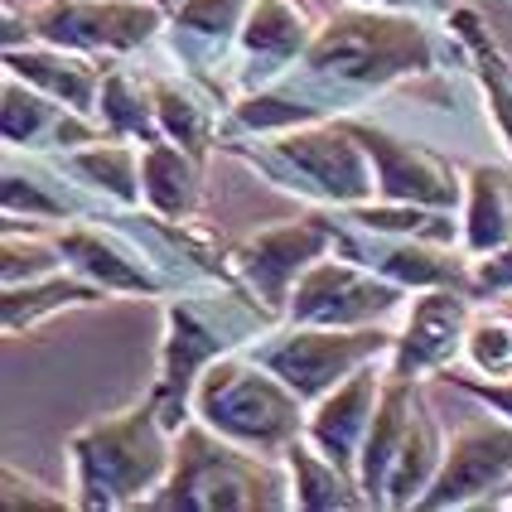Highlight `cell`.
<instances>
[{
    "label": "cell",
    "instance_id": "6da1fadb",
    "mask_svg": "<svg viewBox=\"0 0 512 512\" xmlns=\"http://www.w3.org/2000/svg\"><path fill=\"white\" fill-rule=\"evenodd\" d=\"M160 512H281L295 508L290 469L281 455L247 450L228 435L208 430L189 416L174 430V469L170 479L145 498Z\"/></svg>",
    "mask_w": 512,
    "mask_h": 512
},
{
    "label": "cell",
    "instance_id": "7a4b0ae2",
    "mask_svg": "<svg viewBox=\"0 0 512 512\" xmlns=\"http://www.w3.org/2000/svg\"><path fill=\"white\" fill-rule=\"evenodd\" d=\"M73 459V508L112 512L145 508V498L170 479L174 469V426L155 401L92 421L68 440Z\"/></svg>",
    "mask_w": 512,
    "mask_h": 512
},
{
    "label": "cell",
    "instance_id": "3957f363",
    "mask_svg": "<svg viewBox=\"0 0 512 512\" xmlns=\"http://www.w3.org/2000/svg\"><path fill=\"white\" fill-rule=\"evenodd\" d=\"M445 435L435 426L421 377L387 368V387L377 401L372 430L358 459V484L372 508H416L430 479L440 474Z\"/></svg>",
    "mask_w": 512,
    "mask_h": 512
},
{
    "label": "cell",
    "instance_id": "277c9868",
    "mask_svg": "<svg viewBox=\"0 0 512 512\" xmlns=\"http://www.w3.org/2000/svg\"><path fill=\"white\" fill-rule=\"evenodd\" d=\"M194 416L208 430L228 435L247 450L261 455H281L285 445L305 430L310 406L285 387L266 363H256L247 348L223 353L218 363H208L194 387Z\"/></svg>",
    "mask_w": 512,
    "mask_h": 512
},
{
    "label": "cell",
    "instance_id": "5b68a950",
    "mask_svg": "<svg viewBox=\"0 0 512 512\" xmlns=\"http://www.w3.org/2000/svg\"><path fill=\"white\" fill-rule=\"evenodd\" d=\"M232 150L242 160H252L261 174H271L281 189H295V194L329 203V208H358L377 194L372 155L353 136L348 116L276 131V141H266V150H247V145H232Z\"/></svg>",
    "mask_w": 512,
    "mask_h": 512
},
{
    "label": "cell",
    "instance_id": "8992f818",
    "mask_svg": "<svg viewBox=\"0 0 512 512\" xmlns=\"http://www.w3.org/2000/svg\"><path fill=\"white\" fill-rule=\"evenodd\" d=\"M392 339L382 324H363V329H334V324H276L271 334L247 348L256 363L281 377L295 397L314 406L324 392H334L343 377L372 363V358H387L392 353Z\"/></svg>",
    "mask_w": 512,
    "mask_h": 512
},
{
    "label": "cell",
    "instance_id": "52a82bcc",
    "mask_svg": "<svg viewBox=\"0 0 512 512\" xmlns=\"http://www.w3.org/2000/svg\"><path fill=\"white\" fill-rule=\"evenodd\" d=\"M406 295H411L406 285H397L382 271H372L368 261L329 252L295 281L290 305H285V324L363 329V324H382L397 310H406Z\"/></svg>",
    "mask_w": 512,
    "mask_h": 512
},
{
    "label": "cell",
    "instance_id": "ba28073f",
    "mask_svg": "<svg viewBox=\"0 0 512 512\" xmlns=\"http://www.w3.org/2000/svg\"><path fill=\"white\" fill-rule=\"evenodd\" d=\"M329 252H339V218L314 208V213L285 223V228L256 232L252 242H242L228 256V276H237L276 319H285L295 281Z\"/></svg>",
    "mask_w": 512,
    "mask_h": 512
},
{
    "label": "cell",
    "instance_id": "9c48e42d",
    "mask_svg": "<svg viewBox=\"0 0 512 512\" xmlns=\"http://www.w3.org/2000/svg\"><path fill=\"white\" fill-rule=\"evenodd\" d=\"M165 25L155 0H49L29 15V39L78 54H131Z\"/></svg>",
    "mask_w": 512,
    "mask_h": 512
},
{
    "label": "cell",
    "instance_id": "30bf717a",
    "mask_svg": "<svg viewBox=\"0 0 512 512\" xmlns=\"http://www.w3.org/2000/svg\"><path fill=\"white\" fill-rule=\"evenodd\" d=\"M493 488H512V416H479L459 426L416 508H474L493 498Z\"/></svg>",
    "mask_w": 512,
    "mask_h": 512
},
{
    "label": "cell",
    "instance_id": "8fae6325",
    "mask_svg": "<svg viewBox=\"0 0 512 512\" xmlns=\"http://www.w3.org/2000/svg\"><path fill=\"white\" fill-rule=\"evenodd\" d=\"M469 319H474V290H459V285L416 290L397 339H392L387 368L406 372V377H440V372H450L464 358Z\"/></svg>",
    "mask_w": 512,
    "mask_h": 512
},
{
    "label": "cell",
    "instance_id": "7c38bea8",
    "mask_svg": "<svg viewBox=\"0 0 512 512\" xmlns=\"http://www.w3.org/2000/svg\"><path fill=\"white\" fill-rule=\"evenodd\" d=\"M353 136L368 145L372 155V170H377V199H392V203H426V208H464V179L459 170L435 155L430 145L416 141H401L392 131L372 126V121H358L348 116Z\"/></svg>",
    "mask_w": 512,
    "mask_h": 512
},
{
    "label": "cell",
    "instance_id": "4fadbf2b",
    "mask_svg": "<svg viewBox=\"0 0 512 512\" xmlns=\"http://www.w3.org/2000/svg\"><path fill=\"white\" fill-rule=\"evenodd\" d=\"M382 387H387V358H372L353 377H343L334 392H324L314 401L310 421H305V435L353 479H358V459H363V440L372 430Z\"/></svg>",
    "mask_w": 512,
    "mask_h": 512
},
{
    "label": "cell",
    "instance_id": "5bb4252c",
    "mask_svg": "<svg viewBox=\"0 0 512 512\" xmlns=\"http://www.w3.org/2000/svg\"><path fill=\"white\" fill-rule=\"evenodd\" d=\"M0 131H5V145L10 150H49V155H68V150H78V145H92L107 136V126L102 121H92V116L73 112V107H63L54 102L49 92H39L34 83L25 78H15V73H5V107H0Z\"/></svg>",
    "mask_w": 512,
    "mask_h": 512
},
{
    "label": "cell",
    "instance_id": "9a60e30c",
    "mask_svg": "<svg viewBox=\"0 0 512 512\" xmlns=\"http://www.w3.org/2000/svg\"><path fill=\"white\" fill-rule=\"evenodd\" d=\"M58 247H63L68 271L102 285L107 295H160L165 290V276L155 271V256H145L121 232L83 228V218H73V228L58 232Z\"/></svg>",
    "mask_w": 512,
    "mask_h": 512
},
{
    "label": "cell",
    "instance_id": "2e32d148",
    "mask_svg": "<svg viewBox=\"0 0 512 512\" xmlns=\"http://www.w3.org/2000/svg\"><path fill=\"white\" fill-rule=\"evenodd\" d=\"M314 34H319V20H314V10L305 0H256L242 34H237L242 54L252 63L247 83L266 87L276 78H285V68L305 58Z\"/></svg>",
    "mask_w": 512,
    "mask_h": 512
},
{
    "label": "cell",
    "instance_id": "e0dca14e",
    "mask_svg": "<svg viewBox=\"0 0 512 512\" xmlns=\"http://www.w3.org/2000/svg\"><path fill=\"white\" fill-rule=\"evenodd\" d=\"M5 73L25 78L83 116H97V107H102V68L92 63V54H78V49H58V44L20 49L15 44V49H5Z\"/></svg>",
    "mask_w": 512,
    "mask_h": 512
},
{
    "label": "cell",
    "instance_id": "ac0fdd59",
    "mask_svg": "<svg viewBox=\"0 0 512 512\" xmlns=\"http://www.w3.org/2000/svg\"><path fill=\"white\" fill-rule=\"evenodd\" d=\"M281 459H285V469H290V498H295V508H305V512H358V508H372L368 493H363V484H358L348 469H339V464L324 455L305 430L285 445Z\"/></svg>",
    "mask_w": 512,
    "mask_h": 512
},
{
    "label": "cell",
    "instance_id": "d6986e66",
    "mask_svg": "<svg viewBox=\"0 0 512 512\" xmlns=\"http://www.w3.org/2000/svg\"><path fill=\"white\" fill-rule=\"evenodd\" d=\"M141 189H145V208L165 223H184L194 218L203 194V170L199 155H189L184 145H174L170 136L141 145Z\"/></svg>",
    "mask_w": 512,
    "mask_h": 512
},
{
    "label": "cell",
    "instance_id": "ffe728a7",
    "mask_svg": "<svg viewBox=\"0 0 512 512\" xmlns=\"http://www.w3.org/2000/svg\"><path fill=\"white\" fill-rule=\"evenodd\" d=\"M155 112L160 131L199 160L208 155V141H218V87H208L194 73L155 83Z\"/></svg>",
    "mask_w": 512,
    "mask_h": 512
},
{
    "label": "cell",
    "instance_id": "44dd1931",
    "mask_svg": "<svg viewBox=\"0 0 512 512\" xmlns=\"http://www.w3.org/2000/svg\"><path fill=\"white\" fill-rule=\"evenodd\" d=\"M97 300H107L102 285H92L87 276H78V271H68V276L54 271V276H44V281L5 285V295H0V324H5V334H29V329H39L49 314L78 310V305H97Z\"/></svg>",
    "mask_w": 512,
    "mask_h": 512
},
{
    "label": "cell",
    "instance_id": "7402d4cb",
    "mask_svg": "<svg viewBox=\"0 0 512 512\" xmlns=\"http://www.w3.org/2000/svg\"><path fill=\"white\" fill-rule=\"evenodd\" d=\"M464 252L488 256L512 237V179L498 165H474L464 179Z\"/></svg>",
    "mask_w": 512,
    "mask_h": 512
},
{
    "label": "cell",
    "instance_id": "603a6c76",
    "mask_svg": "<svg viewBox=\"0 0 512 512\" xmlns=\"http://www.w3.org/2000/svg\"><path fill=\"white\" fill-rule=\"evenodd\" d=\"M58 165H68L73 174H83L92 189L112 194L121 208H136L145 199L141 189V150L126 141V136H102L92 145H78L68 155H54Z\"/></svg>",
    "mask_w": 512,
    "mask_h": 512
},
{
    "label": "cell",
    "instance_id": "cb8c5ba5",
    "mask_svg": "<svg viewBox=\"0 0 512 512\" xmlns=\"http://www.w3.org/2000/svg\"><path fill=\"white\" fill-rule=\"evenodd\" d=\"M450 25H455V34L464 39V49L474 58V73H479V87H484V97H488V112L498 121L503 141L512 145V63L498 54V44L488 39L484 20L474 10H455Z\"/></svg>",
    "mask_w": 512,
    "mask_h": 512
},
{
    "label": "cell",
    "instance_id": "d4e9b609",
    "mask_svg": "<svg viewBox=\"0 0 512 512\" xmlns=\"http://www.w3.org/2000/svg\"><path fill=\"white\" fill-rule=\"evenodd\" d=\"M102 126H107V136H136L141 145L160 141L165 131H160V112H155V87L136 83L126 68H107L102 73Z\"/></svg>",
    "mask_w": 512,
    "mask_h": 512
},
{
    "label": "cell",
    "instance_id": "484cf974",
    "mask_svg": "<svg viewBox=\"0 0 512 512\" xmlns=\"http://www.w3.org/2000/svg\"><path fill=\"white\" fill-rule=\"evenodd\" d=\"M256 0H179L170 15H174V29L199 39L208 54H223L228 44H237V34L247 25Z\"/></svg>",
    "mask_w": 512,
    "mask_h": 512
},
{
    "label": "cell",
    "instance_id": "4316f807",
    "mask_svg": "<svg viewBox=\"0 0 512 512\" xmlns=\"http://www.w3.org/2000/svg\"><path fill=\"white\" fill-rule=\"evenodd\" d=\"M464 363L484 377H512V310H474Z\"/></svg>",
    "mask_w": 512,
    "mask_h": 512
},
{
    "label": "cell",
    "instance_id": "83f0119b",
    "mask_svg": "<svg viewBox=\"0 0 512 512\" xmlns=\"http://www.w3.org/2000/svg\"><path fill=\"white\" fill-rule=\"evenodd\" d=\"M0 281L5 285H25V281H44V276H54L63 271L68 261H63V247L54 242H44V237H15V228H5V247H0Z\"/></svg>",
    "mask_w": 512,
    "mask_h": 512
},
{
    "label": "cell",
    "instance_id": "f1b7e54d",
    "mask_svg": "<svg viewBox=\"0 0 512 512\" xmlns=\"http://www.w3.org/2000/svg\"><path fill=\"white\" fill-rule=\"evenodd\" d=\"M0 493H5V508L10 512H29V508H68L73 498H63V493H44V484H34V479H20L10 464L0 469Z\"/></svg>",
    "mask_w": 512,
    "mask_h": 512
},
{
    "label": "cell",
    "instance_id": "f546056e",
    "mask_svg": "<svg viewBox=\"0 0 512 512\" xmlns=\"http://www.w3.org/2000/svg\"><path fill=\"white\" fill-rule=\"evenodd\" d=\"M450 387L459 392H469L474 401H484L488 411H498V416H512V377H464V372H440Z\"/></svg>",
    "mask_w": 512,
    "mask_h": 512
},
{
    "label": "cell",
    "instance_id": "4dcf8cb0",
    "mask_svg": "<svg viewBox=\"0 0 512 512\" xmlns=\"http://www.w3.org/2000/svg\"><path fill=\"white\" fill-rule=\"evenodd\" d=\"M512 290V237L488 256H474V295H508Z\"/></svg>",
    "mask_w": 512,
    "mask_h": 512
},
{
    "label": "cell",
    "instance_id": "1f68e13d",
    "mask_svg": "<svg viewBox=\"0 0 512 512\" xmlns=\"http://www.w3.org/2000/svg\"><path fill=\"white\" fill-rule=\"evenodd\" d=\"M358 5H377V10H411V0H358Z\"/></svg>",
    "mask_w": 512,
    "mask_h": 512
},
{
    "label": "cell",
    "instance_id": "d6a6232c",
    "mask_svg": "<svg viewBox=\"0 0 512 512\" xmlns=\"http://www.w3.org/2000/svg\"><path fill=\"white\" fill-rule=\"evenodd\" d=\"M155 5H160V10H174V5H179V0H155Z\"/></svg>",
    "mask_w": 512,
    "mask_h": 512
},
{
    "label": "cell",
    "instance_id": "836d02e7",
    "mask_svg": "<svg viewBox=\"0 0 512 512\" xmlns=\"http://www.w3.org/2000/svg\"><path fill=\"white\" fill-rule=\"evenodd\" d=\"M503 508H512V493H508V498H503Z\"/></svg>",
    "mask_w": 512,
    "mask_h": 512
}]
</instances>
